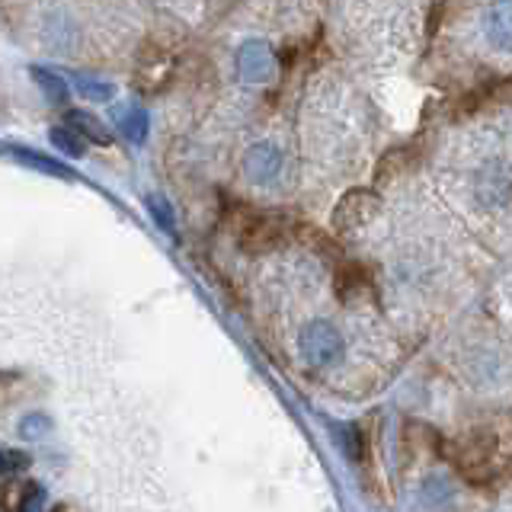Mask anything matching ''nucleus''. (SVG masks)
Wrapping results in <instances>:
<instances>
[{
    "instance_id": "f257e3e1",
    "label": "nucleus",
    "mask_w": 512,
    "mask_h": 512,
    "mask_svg": "<svg viewBox=\"0 0 512 512\" xmlns=\"http://www.w3.org/2000/svg\"><path fill=\"white\" fill-rule=\"evenodd\" d=\"M228 218H231V231H234L237 247L247 256L272 253L276 247L285 244L288 231H292V224H288V218L282 212H263V208L240 205V202L228 208Z\"/></svg>"
},
{
    "instance_id": "f03ea898",
    "label": "nucleus",
    "mask_w": 512,
    "mask_h": 512,
    "mask_svg": "<svg viewBox=\"0 0 512 512\" xmlns=\"http://www.w3.org/2000/svg\"><path fill=\"white\" fill-rule=\"evenodd\" d=\"M439 455L474 487H487L496 477V436L490 429H471L452 442H439Z\"/></svg>"
},
{
    "instance_id": "7ed1b4c3",
    "label": "nucleus",
    "mask_w": 512,
    "mask_h": 512,
    "mask_svg": "<svg viewBox=\"0 0 512 512\" xmlns=\"http://www.w3.org/2000/svg\"><path fill=\"white\" fill-rule=\"evenodd\" d=\"M378 212H381V199L375 189H349L346 196L336 202L330 224L336 234H356Z\"/></svg>"
},
{
    "instance_id": "20e7f679",
    "label": "nucleus",
    "mask_w": 512,
    "mask_h": 512,
    "mask_svg": "<svg viewBox=\"0 0 512 512\" xmlns=\"http://www.w3.org/2000/svg\"><path fill=\"white\" fill-rule=\"evenodd\" d=\"M298 349H301L304 362L333 365L343 356V336L330 324V320H311V324L304 327L298 336Z\"/></svg>"
},
{
    "instance_id": "39448f33",
    "label": "nucleus",
    "mask_w": 512,
    "mask_h": 512,
    "mask_svg": "<svg viewBox=\"0 0 512 512\" xmlns=\"http://www.w3.org/2000/svg\"><path fill=\"white\" fill-rule=\"evenodd\" d=\"M173 77V58L164 52H154V55H141L138 64V90L144 93H160L167 87V80Z\"/></svg>"
},
{
    "instance_id": "423d86ee",
    "label": "nucleus",
    "mask_w": 512,
    "mask_h": 512,
    "mask_svg": "<svg viewBox=\"0 0 512 512\" xmlns=\"http://www.w3.org/2000/svg\"><path fill=\"white\" fill-rule=\"evenodd\" d=\"M333 282H336V295L343 301H352L356 295H365L368 288H372V272L356 260H340Z\"/></svg>"
},
{
    "instance_id": "0eeeda50",
    "label": "nucleus",
    "mask_w": 512,
    "mask_h": 512,
    "mask_svg": "<svg viewBox=\"0 0 512 512\" xmlns=\"http://www.w3.org/2000/svg\"><path fill=\"white\" fill-rule=\"evenodd\" d=\"M484 29L496 48L512 52V0H500L484 13Z\"/></svg>"
},
{
    "instance_id": "6e6552de",
    "label": "nucleus",
    "mask_w": 512,
    "mask_h": 512,
    "mask_svg": "<svg viewBox=\"0 0 512 512\" xmlns=\"http://www.w3.org/2000/svg\"><path fill=\"white\" fill-rule=\"evenodd\" d=\"M279 167H282V157H279L276 148H272V144H256V148H250L247 157H244V170L256 183L272 180V176L279 173Z\"/></svg>"
},
{
    "instance_id": "1a4fd4ad",
    "label": "nucleus",
    "mask_w": 512,
    "mask_h": 512,
    "mask_svg": "<svg viewBox=\"0 0 512 512\" xmlns=\"http://www.w3.org/2000/svg\"><path fill=\"white\" fill-rule=\"evenodd\" d=\"M42 503H45V490L36 480H13L4 493V500H0V506H7V509H39Z\"/></svg>"
},
{
    "instance_id": "9d476101",
    "label": "nucleus",
    "mask_w": 512,
    "mask_h": 512,
    "mask_svg": "<svg viewBox=\"0 0 512 512\" xmlns=\"http://www.w3.org/2000/svg\"><path fill=\"white\" fill-rule=\"evenodd\" d=\"M237 68H240V77L247 80H263L266 71H269V52L263 42H247L240 48L237 55Z\"/></svg>"
},
{
    "instance_id": "9b49d317",
    "label": "nucleus",
    "mask_w": 512,
    "mask_h": 512,
    "mask_svg": "<svg viewBox=\"0 0 512 512\" xmlns=\"http://www.w3.org/2000/svg\"><path fill=\"white\" fill-rule=\"evenodd\" d=\"M64 119H68V125L74 128V132H80L87 141H93V144H112V135L103 128V122L96 119V116H90V112H84V109H68L64 112Z\"/></svg>"
},
{
    "instance_id": "f8f14e48",
    "label": "nucleus",
    "mask_w": 512,
    "mask_h": 512,
    "mask_svg": "<svg viewBox=\"0 0 512 512\" xmlns=\"http://www.w3.org/2000/svg\"><path fill=\"white\" fill-rule=\"evenodd\" d=\"M116 125H119V132L125 138H132V141H144L148 138V112H144L141 106H128V109H119L116 112Z\"/></svg>"
},
{
    "instance_id": "ddd939ff",
    "label": "nucleus",
    "mask_w": 512,
    "mask_h": 512,
    "mask_svg": "<svg viewBox=\"0 0 512 512\" xmlns=\"http://www.w3.org/2000/svg\"><path fill=\"white\" fill-rule=\"evenodd\" d=\"M48 141H52V148H58L68 157H84V151H87V138L74 132L71 125H52L48 128Z\"/></svg>"
},
{
    "instance_id": "4468645a",
    "label": "nucleus",
    "mask_w": 512,
    "mask_h": 512,
    "mask_svg": "<svg viewBox=\"0 0 512 512\" xmlns=\"http://www.w3.org/2000/svg\"><path fill=\"white\" fill-rule=\"evenodd\" d=\"M29 74H32V80H36L39 90H42L52 103H58V106H61V103H68V80H64L61 74L48 71V68H39V64H36V68H32Z\"/></svg>"
},
{
    "instance_id": "2eb2a0df",
    "label": "nucleus",
    "mask_w": 512,
    "mask_h": 512,
    "mask_svg": "<svg viewBox=\"0 0 512 512\" xmlns=\"http://www.w3.org/2000/svg\"><path fill=\"white\" fill-rule=\"evenodd\" d=\"M10 154L16 157V160H23V164H29V167H36V170H42V173H52V176H64V180H71V170L64 167V164H58V160H52V157H45V154H39V151H32V148H10Z\"/></svg>"
},
{
    "instance_id": "dca6fc26",
    "label": "nucleus",
    "mask_w": 512,
    "mask_h": 512,
    "mask_svg": "<svg viewBox=\"0 0 512 512\" xmlns=\"http://www.w3.org/2000/svg\"><path fill=\"white\" fill-rule=\"evenodd\" d=\"M407 148H394V151H388L381 157V164H378V173H375V180H384V176L391 173V180L394 176H400V173H407V170H413L416 167V160H407Z\"/></svg>"
},
{
    "instance_id": "f3484780",
    "label": "nucleus",
    "mask_w": 512,
    "mask_h": 512,
    "mask_svg": "<svg viewBox=\"0 0 512 512\" xmlns=\"http://www.w3.org/2000/svg\"><path fill=\"white\" fill-rule=\"evenodd\" d=\"M52 432V420L45 413H26V420L20 423V436L23 439H42Z\"/></svg>"
},
{
    "instance_id": "a211bd4d",
    "label": "nucleus",
    "mask_w": 512,
    "mask_h": 512,
    "mask_svg": "<svg viewBox=\"0 0 512 512\" xmlns=\"http://www.w3.org/2000/svg\"><path fill=\"white\" fill-rule=\"evenodd\" d=\"M77 93L80 96H87V100H93V103H103V100H112V84H103V80H77Z\"/></svg>"
},
{
    "instance_id": "6ab92c4d",
    "label": "nucleus",
    "mask_w": 512,
    "mask_h": 512,
    "mask_svg": "<svg viewBox=\"0 0 512 512\" xmlns=\"http://www.w3.org/2000/svg\"><path fill=\"white\" fill-rule=\"evenodd\" d=\"M304 231V240H308V247H317L320 253H336L340 256V250H336V244H333V237L327 234V231H317V228H301Z\"/></svg>"
},
{
    "instance_id": "aec40b11",
    "label": "nucleus",
    "mask_w": 512,
    "mask_h": 512,
    "mask_svg": "<svg viewBox=\"0 0 512 512\" xmlns=\"http://www.w3.org/2000/svg\"><path fill=\"white\" fill-rule=\"evenodd\" d=\"M29 468V455L26 452H13V448H0V474Z\"/></svg>"
},
{
    "instance_id": "412c9836",
    "label": "nucleus",
    "mask_w": 512,
    "mask_h": 512,
    "mask_svg": "<svg viewBox=\"0 0 512 512\" xmlns=\"http://www.w3.org/2000/svg\"><path fill=\"white\" fill-rule=\"evenodd\" d=\"M151 212L157 215V221H164V228H173V221H170V212H167V205L160 202V199H151Z\"/></svg>"
},
{
    "instance_id": "4be33fe9",
    "label": "nucleus",
    "mask_w": 512,
    "mask_h": 512,
    "mask_svg": "<svg viewBox=\"0 0 512 512\" xmlns=\"http://www.w3.org/2000/svg\"><path fill=\"white\" fill-rule=\"evenodd\" d=\"M0 378H4V375H0Z\"/></svg>"
}]
</instances>
